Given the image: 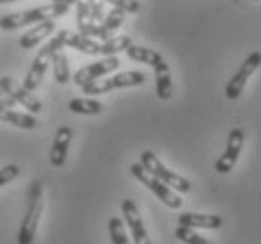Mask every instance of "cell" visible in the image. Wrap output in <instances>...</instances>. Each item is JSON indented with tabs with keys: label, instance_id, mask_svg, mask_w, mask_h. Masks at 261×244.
I'll return each instance as SVG.
<instances>
[{
	"label": "cell",
	"instance_id": "11",
	"mask_svg": "<svg viewBox=\"0 0 261 244\" xmlns=\"http://www.w3.org/2000/svg\"><path fill=\"white\" fill-rule=\"evenodd\" d=\"M120 207H122V214H124L126 226L130 227V231H132L134 242L136 244H152L147 229H145V224H143L141 214H139V210H137L136 203L132 201V199H124Z\"/></svg>",
	"mask_w": 261,
	"mask_h": 244
},
{
	"label": "cell",
	"instance_id": "6",
	"mask_svg": "<svg viewBox=\"0 0 261 244\" xmlns=\"http://www.w3.org/2000/svg\"><path fill=\"white\" fill-rule=\"evenodd\" d=\"M145 73L143 72H120L115 73L111 77L106 79H98L94 83L83 87L85 94H103V92H109V90L115 89H132V87H139V85L145 83Z\"/></svg>",
	"mask_w": 261,
	"mask_h": 244
},
{
	"label": "cell",
	"instance_id": "29",
	"mask_svg": "<svg viewBox=\"0 0 261 244\" xmlns=\"http://www.w3.org/2000/svg\"><path fill=\"white\" fill-rule=\"evenodd\" d=\"M10 2H15V0H0V4H10Z\"/></svg>",
	"mask_w": 261,
	"mask_h": 244
},
{
	"label": "cell",
	"instance_id": "4",
	"mask_svg": "<svg viewBox=\"0 0 261 244\" xmlns=\"http://www.w3.org/2000/svg\"><path fill=\"white\" fill-rule=\"evenodd\" d=\"M130 173L141 182L143 186H147L148 190L156 196V199H160L164 205H167L169 208H175V210L182 207V199H180V196H177V194L173 192V188L164 184L158 177H154V175L148 171V169H145L141 164H132Z\"/></svg>",
	"mask_w": 261,
	"mask_h": 244
},
{
	"label": "cell",
	"instance_id": "31",
	"mask_svg": "<svg viewBox=\"0 0 261 244\" xmlns=\"http://www.w3.org/2000/svg\"><path fill=\"white\" fill-rule=\"evenodd\" d=\"M255 2H259V0H255Z\"/></svg>",
	"mask_w": 261,
	"mask_h": 244
},
{
	"label": "cell",
	"instance_id": "18",
	"mask_svg": "<svg viewBox=\"0 0 261 244\" xmlns=\"http://www.w3.org/2000/svg\"><path fill=\"white\" fill-rule=\"evenodd\" d=\"M0 120L4 124H12L15 128H23V130H34L36 126H38V120H36L34 115L19 113L15 109H2Z\"/></svg>",
	"mask_w": 261,
	"mask_h": 244
},
{
	"label": "cell",
	"instance_id": "22",
	"mask_svg": "<svg viewBox=\"0 0 261 244\" xmlns=\"http://www.w3.org/2000/svg\"><path fill=\"white\" fill-rule=\"evenodd\" d=\"M132 45H134V42H132L130 36H115L101 43V55L103 57H115L117 53L128 51Z\"/></svg>",
	"mask_w": 261,
	"mask_h": 244
},
{
	"label": "cell",
	"instance_id": "27",
	"mask_svg": "<svg viewBox=\"0 0 261 244\" xmlns=\"http://www.w3.org/2000/svg\"><path fill=\"white\" fill-rule=\"evenodd\" d=\"M15 105H17V100H13L10 94L2 92V109H13Z\"/></svg>",
	"mask_w": 261,
	"mask_h": 244
},
{
	"label": "cell",
	"instance_id": "26",
	"mask_svg": "<svg viewBox=\"0 0 261 244\" xmlns=\"http://www.w3.org/2000/svg\"><path fill=\"white\" fill-rule=\"evenodd\" d=\"M19 173H21V169H19V166H15V164L4 166L0 169V186H6L8 182H12L13 179H17Z\"/></svg>",
	"mask_w": 261,
	"mask_h": 244
},
{
	"label": "cell",
	"instance_id": "20",
	"mask_svg": "<svg viewBox=\"0 0 261 244\" xmlns=\"http://www.w3.org/2000/svg\"><path fill=\"white\" fill-rule=\"evenodd\" d=\"M68 109L75 115H100L103 105L98 100H89V98H73L68 103Z\"/></svg>",
	"mask_w": 261,
	"mask_h": 244
},
{
	"label": "cell",
	"instance_id": "30",
	"mask_svg": "<svg viewBox=\"0 0 261 244\" xmlns=\"http://www.w3.org/2000/svg\"><path fill=\"white\" fill-rule=\"evenodd\" d=\"M53 2H64V0H53Z\"/></svg>",
	"mask_w": 261,
	"mask_h": 244
},
{
	"label": "cell",
	"instance_id": "24",
	"mask_svg": "<svg viewBox=\"0 0 261 244\" xmlns=\"http://www.w3.org/2000/svg\"><path fill=\"white\" fill-rule=\"evenodd\" d=\"M175 235H177L178 240H182L184 244H211L207 238H203L201 235H197L192 227L186 226H178L175 229Z\"/></svg>",
	"mask_w": 261,
	"mask_h": 244
},
{
	"label": "cell",
	"instance_id": "19",
	"mask_svg": "<svg viewBox=\"0 0 261 244\" xmlns=\"http://www.w3.org/2000/svg\"><path fill=\"white\" fill-rule=\"evenodd\" d=\"M126 55H128L132 60L141 62V64H147V66H150V68H156L160 62H164V57H162L158 51L143 47V45H132V47L126 51Z\"/></svg>",
	"mask_w": 261,
	"mask_h": 244
},
{
	"label": "cell",
	"instance_id": "5",
	"mask_svg": "<svg viewBox=\"0 0 261 244\" xmlns=\"http://www.w3.org/2000/svg\"><path fill=\"white\" fill-rule=\"evenodd\" d=\"M139 164H141L145 169H148L154 177H158L164 184H167L169 188H173L175 192L188 194V192L192 190L190 180L180 177V175H177V173H173L171 169H167V167L162 164L160 158H158L152 150H145V152L141 154V161H139Z\"/></svg>",
	"mask_w": 261,
	"mask_h": 244
},
{
	"label": "cell",
	"instance_id": "17",
	"mask_svg": "<svg viewBox=\"0 0 261 244\" xmlns=\"http://www.w3.org/2000/svg\"><path fill=\"white\" fill-rule=\"evenodd\" d=\"M66 45L85 55H101V43H98L96 40H90L89 36H83V34H79V32L77 34L68 32Z\"/></svg>",
	"mask_w": 261,
	"mask_h": 244
},
{
	"label": "cell",
	"instance_id": "1",
	"mask_svg": "<svg viewBox=\"0 0 261 244\" xmlns=\"http://www.w3.org/2000/svg\"><path fill=\"white\" fill-rule=\"evenodd\" d=\"M68 32H70V30H59V34H55V36L38 51L36 59L32 60V68L29 70V73H27V77H24V81H23V87L27 90L34 92V90L42 85V79H43V75H45V72H47L49 64H53L55 55L66 45Z\"/></svg>",
	"mask_w": 261,
	"mask_h": 244
},
{
	"label": "cell",
	"instance_id": "12",
	"mask_svg": "<svg viewBox=\"0 0 261 244\" xmlns=\"http://www.w3.org/2000/svg\"><path fill=\"white\" fill-rule=\"evenodd\" d=\"M71 135H73V131L68 126H62V128L57 130L53 145H51V154H49V161H51L53 167H62L66 164V156H68V150H70Z\"/></svg>",
	"mask_w": 261,
	"mask_h": 244
},
{
	"label": "cell",
	"instance_id": "10",
	"mask_svg": "<svg viewBox=\"0 0 261 244\" xmlns=\"http://www.w3.org/2000/svg\"><path fill=\"white\" fill-rule=\"evenodd\" d=\"M0 89L4 94H10L13 100H17V103H21L24 109H29L30 113L38 115L43 109L42 101L38 100L30 90H27L23 85H19L15 79L8 77V75H2L0 77Z\"/></svg>",
	"mask_w": 261,
	"mask_h": 244
},
{
	"label": "cell",
	"instance_id": "2",
	"mask_svg": "<svg viewBox=\"0 0 261 244\" xmlns=\"http://www.w3.org/2000/svg\"><path fill=\"white\" fill-rule=\"evenodd\" d=\"M68 10H70V6L64 4V2H53V4L34 8V10H27V12L8 13V15L0 17V29L15 30L21 29V26H27V24H40L45 23V21H53V19L68 13Z\"/></svg>",
	"mask_w": 261,
	"mask_h": 244
},
{
	"label": "cell",
	"instance_id": "28",
	"mask_svg": "<svg viewBox=\"0 0 261 244\" xmlns=\"http://www.w3.org/2000/svg\"><path fill=\"white\" fill-rule=\"evenodd\" d=\"M79 0H64V4H68V6H71V4H77Z\"/></svg>",
	"mask_w": 261,
	"mask_h": 244
},
{
	"label": "cell",
	"instance_id": "13",
	"mask_svg": "<svg viewBox=\"0 0 261 244\" xmlns=\"http://www.w3.org/2000/svg\"><path fill=\"white\" fill-rule=\"evenodd\" d=\"M224 220L216 214H199V212H182L178 214V226L186 227H201V229H218L222 227Z\"/></svg>",
	"mask_w": 261,
	"mask_h": 244
},
{
	"label": "cell",
	"instance_id": "15",
	"mask_svg": "<svg viewBox=\"0 0 261 244\" xmlns=\"http://www.w3.org/2000/svg\"><path fill=\"white\" fill-rule=\"evenodd\" d=\"M55 29H57L55 21H45V23L36 24L34 29L29 30V32H24L23 36L19 38V45H21V49L36 47L38 43H42L45 38L51 36V34L55 32Z\"/></svg>",
	"mask_w": 261,
	"mask_h": 244
},
{
	"label": "cell",
	"instance_id": "8",
	"mask_svg": "<svg viewBox=\"0 0 261 244\" xmlns=\"http://www.w3.org/2000/svg\"><path fill=\"white\" fill-rule=\"evenodd\" d=\"M119 66H120V60L117 57H106V59L98 60L94 64H89L85 66V68H81V70H77V72L73 73V83L83 89V87L94 83V81L101 79L103 75H107V73L115 72Z\"/></svg>",
	"mask_w": 261,
	"mask_h": 244
},
{
	"label": "cell",
	"instance_id": "9",
	"mask_svg": "<svg viewBox=\"0 0 261 244\" xmlns=\"http://www.w3.org/2000/svg\"><path fill=\"white\" fill-rule=\"evenodd\" d=\"M243 145H244V131L241 130V128H233V130L229 131V135H227V145H226L224 154L216 160V166H214L216 173H220V175L231 173L233 167L237 166V160H239V156H241Z\"/></svg>",
	"mask_w": 261,
	"mask_h": 244
},
{
	"label": "cell",
	"instance_id": "7",
	"mask_svg": "<svg viewBox=\"0 0 261 244\" xmlns=\"http://www.w3.org/2000/svg\"><path fill=\"white\" fill-rule=\"evenodd\" d=\"M259 66H261V53L259 51H254V53L250 55L248 59L241 64L239 72L227 81L226 96L229 98V100H237L239 96L243 94L244 87H246V83H248V79L252 77V73H254Z\"/></svg>",
	"mask_w": 261,
	"mask_h": 244
},
{
	"label": "cell",
	"instance_id": "25",
	"mask_svg": "<svg viewBox=\"0 0 261 244\" xmlns=\"http://www.w3.org/2000/svg\"><path fill=\"white\" fill-rule=\"evenodd\" d=\"M106 4H111L113 8L124 10L126 13H137L141 10V2L139 0H103Z\"/></svg>",
	"mask_w": 261,
	"mask_h": 244
},
{
	"label": "cell",
	"instance_id": "14",
	"mask_svg": "<svg viewBox=\"0 0 261 244\" xmlns=\"http://www.w3.org/2000/svg\"><path fill=\"white\" fill-rule=\"evenodd\" d=\"M126 12L124 10H119V8H111V12H107L103 23L98 26V29L92 30V38H100L103 42L111 40V34L119 29L120 24L124 23Z\"/></svg>",
	"mask_w": 261,
	"mask_h": 244
},
{
	"label": "cell",
	"instance_id": "23",
	"mask_svg": "<svg viewBox=\"0 0 261 244\" xmlns=\"http://www.w3.org/2000/svg\"><path fill=\"white\" fill-rule=\"evenodd\" d=\"M107 229H109V237H111V242L113 244H130V238L124 231V224L120 218H111L109 224H107Z\"/></svg>",
	"mask_w": 261,
	"mask_h": 244
},
{
	"label": "cell",
	"instance_id": "3",
	"mask_svg": "<svg viewBox=\"0 0 261 244\" xmlns=\"http://www.w3.org/2000/svg\"><path fill=\"white\" fill-rule=\"evenodd\" d=\"M42 212H43V182L42 180H34L30 184V190H29V205H27V212H24L21 227H19L17 244L34 242Z\"/></svg>",
	"mask_w": 261,
	"mask_h": 244
},
{
	"label": "cell",
	"instance_id": "16",
	"mask_svg": "<svg viewBox=\"0 0 261 244\" xmlns=\"http://www.w3.org/2000/svg\"><path fill=\"white\" fill-rule=\"evenodd\" d=\"M154 77H156V96L160 100H169L173 96V81H171V72L167 62H160L154 68Z\"/></svg>",
	"mask_w": 261,
	"mask_h": 244
},
{
	"label": "cell",
	"instance_id": "21",
	"mask_svg": "<svg viewBox=\"0 0 261 244\" xmlns=\"http://www.w3.org/2000/svg\"><path fill=\"white\" fill-rule=\"evenodd\" d=\"M53 77L59 85H66L73 81L70 75V64H68V57L64 53H57L53 59Z\"/></svg>",
	"mask_w": 261,
	"mask_h": 244
}]
</instances>
